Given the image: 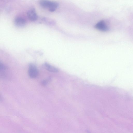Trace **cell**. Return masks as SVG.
Masks as SVG:
<instances>
[{
  "mask_svg": "<svg viewBox=\"0 0 133 133\" xmlns=\"http://www.w3.org/2000/svg\"><path fill=\"white\" fill-rule=\"evenodd\" d=\"M39 3L40 5L42 7L48 8L49 11L51 12L54 11L58 5L57 2L48 0H41Z\"/></svg>",
  "mask_w": 133,
  "mask_h": 133,
  "instance_id": "cell-1",
  "label": "cell"
},
{
  "mask_svg": "<svg viewBox=\"0 0 133 133\" xmlns=\"http://www.w3.org/2000/svg\"><path fill=\"white\" fill-rule=\"evenodd\" d=\"M28 73L30 77L35 78L38 76L39 72L37 68L35 65L30 64L29 66Z\"/></svg>",
  "mask_w": 133,
  "mask_h": 133,
  "instance_id": "cell-2",
  "label": "cell"
},
{
  "mask_svg": "<svg viewBox=\"0 0 133 133\" xmlns=\"http://www.w3.org/2000/svg\"><path fill=\"white\" fill-rule=\"evenodd\" d=\"M95 27L97 29L103 31H107L109 29L108 27L103 20L98 22L96 24Z\"/></svg>",
  "mask_w": 133,
  "mask_h": 133,
  "instance_id": "cell-3",
  "label": "cell"
},
{
  "mask_svg": "<svg viewBox=\"0 0 133 133\" xmlns=\"http://www.w3.org/2000/svg\"><path fill=\"white\" fill-rule=\"evenodd\" d=\"M27 16L28 19L31 21H36L38 18L35 10L33 8L30 9L27 11Z\"/></svg>",
  "mask_w": 133,
  "mask_h": 133,
  "instance_id": "cell-4",
  "label": "cell"
},
{
  "mask_svg": "<svg viewBox=\"0 0 133 133\" xmlns=\"http://www.w3.org/2000/svg\"><path fill=\"white\" fill-rule=\"evenodd\" d=\"M14 23L17 26L22 27L25 25L26 21L24 18L22 17H17L15 19Z\"/></svg>",
  "mask_w": 133,
  "mask_h": 133,
  "instance_id": "cell-5",
  "label": "cell"
},
{
  "mask_svg": "<svg viewBox=\"0 0 133 133\" xmlns=\"http://www.w3.org/2000/svg\"><path fill=\"white\" fill-rule=\"evenodd\" d=\"M44 66L45 69L50 72H56L58 71V69L47 63H45Z\"/></svg>",
  "mask_w": 133,
  "mask_h": 133,
  "instance_id": "cell-6",
  "label": "cell"
},
{
  "mask_svg": "<svg viewBox=\"0 0 133 133\" xmlns=\"http://www.w3.org/2000/svg\"><path fill=\"white\" fill-rule=\"evenodd\" d=\"M47 83V81L46 80H44L42 82V84L43 85H46Z\"/></svg>",
  "mask_w": 133,
  "mask_h": 133,
  "instance_id": "cell-7",
  "label": "cell"
}]
</instances>
